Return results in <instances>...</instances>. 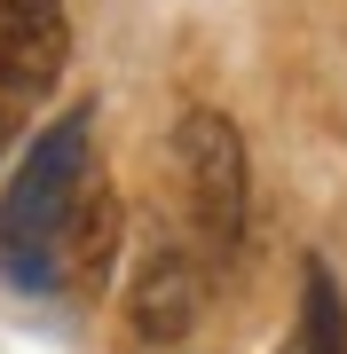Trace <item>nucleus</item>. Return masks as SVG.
Returning a JSON list of instances; mask_svg holds the SVG:
<instances>
[{"label": "nucleus", "instance_id": "obj_4", "mask_svg": "<svg viewBox=\"0 0 347 354\" xmlns=\"http://www.w3.org/2000/svg\"><path fill=\"white\" fill-rule=\"evenodd\" d=\"M197 299H206V268L181 236H150L134 252V283H127V323L134 339L150 346H174L181 330L197 323Z\"/></svg>", "mask_w": 347, "mask_h": 354}, {"label": "nucleus", "instance_id": "obj_6", "mask_svg": "<svg viewBox=\"0 0 347 354\" xmlns=\"http://www.w3.org/2000/svg\"><path fill=\"white\" fill-rule=\"evenodd\" d=\"M300 354H347V315H339V291L323 268H308V330H300Z\"/></svg>", "mask_w": 347, "mask_h": 354}, {"label": "nucleus", "instance_id": "obj_1", "mask_svg": "<svg viewBox=\"0 0 347 354\" xmlns=\"http://www.w3.org/2000/svg\"><path fill=\"white\" fill-rule=\"evenodd\" d=\"M95 111H71L55 127L32 134V150L16 158L8 189H0V283L16 291H48L55 283V244L79 213L95 181Z\"/></svg>", "mask_w": 347, "mask_h": 354}, {"label": "nucleus", "instance_id": "obj_5", "mask_svg": "<svg viewBox=\"0 0 347 354\" xmlns=\"http://www.w3.org/2000/svg\"><path fill=\"white\" fill-rule=\"evenodd\" d=\"M118 236H127V213H118L111 181L95 174L87 197H79V213H71V228H64V244H55V283L48 291L95 299V291L111 283V268H118Z\"/></svg>", "mask_w": 347, "mask_h": 354}, {"label": "nucleus", "instance_id": "obj_3", "mask_svg": "<svg viewBox=\"0 0 347 354\" xmlns=\"http://www.w3.org/2000/svg\"><path fill=\"white\" fill-rule=\"evenodd\" d=\"M71 16L64 0H0V158L32 127V111L64 87Z\"/></svg>", "mask_w": 347, "mask_h": 354}, {"label": "nucleus", "instance_id": "obj_2", "mask_svg": "<svg viewBox=\"0 0 347 354\" xmlns=\"http://www.w3.org/2000/svg\"><path fill=\"white\" fill-rule=\"evenodd\" d=\"M174 189H181V221H190L197 252L229 260L244 244L253 174H244V134L221 111H181V127H174Z\"/></svg>", "mask_w": 347, "mask_h": 354}]
</instances>
